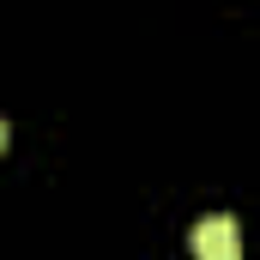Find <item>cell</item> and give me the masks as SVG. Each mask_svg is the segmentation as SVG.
Returning a JSON list of instances; mask_svg holds the SVG:
<instances>
[{"label": "cell", "mask_w": 260, "mask_h": 260, "mask_svg": "<svg viewBox=\"0 0 260 260\" xmlns=\"http://www.w3.org/2000/svg\"><path fill=\"white\" fill-rule=\"evenodd\" d=\"M0 151H6V121H0Z\"/></svg>", "instance_id": "obj_2"}, {"label": "cell", "mask_w": 260, "mask_h": 260, "mask_svg": "<svg viewBox=\"0 0 260 260\" xmlns=\"http://www.w3.org/2000/svg\"><path fill=\"white\" fill-rule=\"evenodd\" d=\"M188 248H194V260H242V230H236L230 212H212V218L194 224Z\"/></svg>", "instance_id": "obj_1"}]
</instances>
